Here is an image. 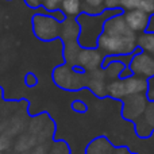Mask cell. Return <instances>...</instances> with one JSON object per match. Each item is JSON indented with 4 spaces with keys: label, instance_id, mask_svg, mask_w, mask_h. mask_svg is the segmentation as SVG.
<instances>
[{
    "label": "cell",
    "instance_id": "52a82bcc",
    "mask_svg": "<svg viewBox=\"0 0 154 154\" xmlns=\"http://www.w3.org/2000/svg\"><path fill=\"white\" fill-rule=\"evenodd\" d=\"M106 0H84L82 3V10L85 14L91 15H99L101 11L106 10Z\"/></svg>",
    "mask_w": 154,
    "mask_h": 154
},
{
    "label": "cell",
    "instance_id": "277c9868",
    "mask_svg": "<svg viewBox=\"0 0 154 154\" xmlns=\"http://www.w3.org/2000/svg\"><path fill=\"white\" fill-rule=\"evenodd\" d=\"M104 34L111 37H134L135 32H133L128 26L126 24L123 16H114L109 18L104 23Z\"/></svg>",
    "mask_w": 154,
    "mask_h": 154
},
{
    "label": "cell",
    "instance_id": "8fae6325",
    "mask_svg": "<svg viewBox=\"0 0 154 154\" xmlns=\"http://www.w3.org/2000/svg\"><path fill=\"white\" fill-rule=\"evenodd\" d=\"M26 84H27V87H34L37 84V77L32 75V73H29L26 76Z\"/></svg>",
    "mask_w": 154,
    "mask_h": 154
},
{
    "label": "cell",
    "instance_id": "8992f818",
    "mask_svg": "<svg viewBox=\"0 0 154 154\" xmlns=\"http://www.w3.org/2000/svg\"><path fill=\"white\" fill-rule=\"evenodd\" d=\"M60 10L65 16H77L82 11V3L81 0H64Z\"/></svg>",
    "mask_w": 154,
    "mask_h": 154
},
{
    "label": "cell",
    "instance_id": "6da1fadb",
    "mask_svg": "<svg viewBox=\"0 0 154 154\" xmlns=\"http://www.w3.org/2000/svg\"><path fill=\"white\" fill-rule=\"evenodd\" d=\"M97 46L101 51L108 54H123L134 51L137 46V38L134 37H111L101 34L97 39Z\"/></svg>",
    "mask_w": 154,
    "mask_h": 154
},
{
    "label": "cell",
    "instance_id": "7a4b0ae2",
    "mask_svg": "<svg viewBox=\"0 0 154 154\" xmlns=\"http://www.w3.org/2000/svg\"><path fill=\"white\" fill-rule=\"evenodd\" d=\"M146 89V80L127 77L123 80H118L108 85V92L115 97H123L128 95H139Z\"/></svg>",
    "mask_w": 154,
    "mask_h": 154
},
{
    "label": "cell",
    "instance_id": "9c48e42d",
    "mask_svg": "<svg viewBox=\"0 0 154 154\" xmlns=\"http://www.w3.org/2000/svg\"><path fill=\"white\" fill-rule=\"evenodd\" d=\"M64 0H42V4L46 10H50V11H57L61 5V3Z\"/></svg>",
    "mask_w": 154,
    "mask_h": 154
},
{
    "label": "cell",
    "instance_id": "30bf717a",
    "mask_svg": "<svg viewBox=\"0 0 154 154\" xmlns=\"http://www.w3.org/2000/svg\"><path fill=\"white\" fill-rule=\"evenodd\" d=\"M106 10H112L118 11V8L120 7V0H106Z\"/></svg>",
    "mask_w": 154,
    "mask_h": 154
},
{
    "label": "cell",
    "instance_id": "5b68a950",
    "mask_svg": "<svg viewBox=\"0 0 154 154\" xmlns=\"http://www.w3.org/2000/svg\"><path fill=\"white\" fill-rule=\"evenodd\" d=\"M133 72L142 76H153L154 58L145 53H139L135 58H133Z\"/></svg>",
    "mask_w": 154,
    "mask_h": 154
},
{
    "label": "cell",
    "instance_id": "ba28073f",
    "mask_svg": "<svg viewBox=\"0 0 154 154\" xmlns=\"http://www.w3.org/2000/svg\"><path fill=\"white\" fill-rule=\"evenodd\" d=\"M138 45L142 49H145L146 51L154 54V34L153 32H146V34H142L141 37L137 39Z\"/></svg>",
    "mask_w": 154,
    "mask_h": 154
},
{
    "label": "cell",
    "instance_id": "4fadbf2b",
    "mask_svg": "<svg viewBox=\"0 0 154 154\" xmlns=\"http://www.w3.org/2000/svg\"><path fill=\"white\" fill-rule=\"evenodd\" d=\"M32 154H46V152L43 147H38V149H35L34 152H32Z\"/></svg>",
    "mask_w": 154,
    "mask_h": 154
},
{
    "label": "cell",
    "instance_id": "3957f363",
    "mask_svg": "<svg viewBox=\"0 0 154 154\" xmlns=\"http://www.w3.org/2000/svg\"><path fill=\"white\" fill-rule=\"evenodd\" d=\"M125 22L128 26V29L133 32H141L147 30L149 26V14H146L142 10H133V11H127L125 14Z\"/></svg>",
    "mask_w": 154,
    "mask_h": 154
},
{
    "label": "cell",
    "instance_id": "7c38bea8",
    "mask_svg": "<svg viewBox=\"0 0 154 154\" xmlns=\"http://www.w3.org/2000/svg\"><path fill=\"white\" fill-rule=\"evenodd\" d=\"M24 2H26L30 7H38V5L42 3V0H24Z\"/></svg>",
    "mask_w": 154,
    "mask_h": 154
},
{
    "label": "cell",
    "instance_id": "5bb4252c",
    "mask_svg": "<svg viewBox=\"0 0 154 154\" xmlns=\"http://www.w3.org/2000/svg\"><path fill=\"white\" fill-rule=\"evenodd\" d=\"M145 2H150V3H154V0H145Z\"/></svg>",
    "mask_w": 154,
    "mask_h": 154
}]
</instances>
